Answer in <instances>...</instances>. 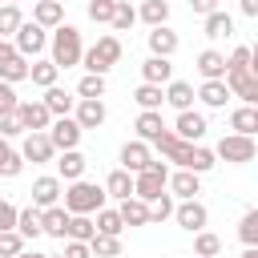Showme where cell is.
Segmentation results:
<instances>
[{
	"label": "cell",
	"instance_id": "6da1fadb",
	"mask_svg": "<svg viewBox=\"0 0 258 258\" xmlns=\"http://www.w3.org/2000/svg\"><path fill=\"white\" fill-rule=\"evenodd\" d=\"M48 60L56 64V69H73V64H81V52H85V44H81V32L73 28V24H56L52 28V36H48Z\"/></svg>",
	"mask_w": 258,
	"mask_h": 258
},
{
	"label": "cell",
	"instance_id": "7a4b0ae2",
	"mask_svg": "<svg viewBox=\"0 0 258 258\" xmlns=\"http://www.w3.org/2000/svg\"><path fill=\"white\" fill-rule=\"evenodd\" d=\"M60 206L69 214H97L105 206V189L93 185V181H85V177H77V181H69L60 189Z\"/></svg>",
	"mask_w": 258,
	"mask_h": 258
},
{
	"label": "cell",
	"instance_id": "3957f363",
	"mask_svg": "<svg viewBox=\"0 0 258 258\" xmlns=\"http://www.w3.org/2000/svg\"><path fill=\"white\" fill-rule=\"evenodd\" d=\"M117 60H121V40H117L113 32L97 36V44L81 52V64H85V73H93V77H105V73H109Z\"/></svg>",
	"mask_w": 258,
	"mask_h": 258
},
{
	"label": "cell",
	"instance_id": "277c9868",
	"mask_svg": "<svg viewBox=\"0 0 258 258\" xmlns=\"http://www.w3.org/2000/svg\"><path fill=\"white\" fill-rule=\"evenodd\" d=\"M165 181H169V165L153 157V161H149V169L133 173V198H141V202L149 206V202H157V198L165 194Z\"/></svg>",
	"mask_w": 258,
	"mask_h": 258
},
{
	"label": "cell",
	"instance_id": "5b68a950",
	"mask_svg": "<svg viewBox=\"0 0 258 258\" xmlns=\"http://www.w3.org/2000/svg\"><path fill=\"white\" fill-rule=\"evenodd\" d=\"M12 48H16L24 60H36V56L48 48V32H44L40 24H32V20H24V24L12 32Z\"/></svg>",
	"mask_w": 258,
	"mask_h": 258
},
{
	"label": "cell",
	"instance_id": "8992f818",
	"mask_svg": "<svg viewBox=\"0 0 258 258\" xmlns=\"http://www.w3.org/2000/svg\"><path fill=\"white\" fill-rule=\"evenodd\" d=\"M254 153H258L254 137H238V133H226L218 141V149H214V157H222L230 165H246V161H254Z\"/></svg>",
	"mask_w": 258,
	"mask_h": 258
},
{
	"label": "cell",
	"instance_id": "52a82bcc",
	"mask_svg": "<svg viewBox=\"0 0 258 258\" xmlns=\"http://www.w3.org/2000/svg\"><path fill=\"white\" fill-rule=\"evenodd\" d=\"M44 137L52 141V149H56V153H64V149H77V145H81L85 129H81L73 117H52V125L44 129Z\"/></svg>",
	"mask_w": 258,
	"mask_h": 258
},
{
	"label": "cell",
	"instance_id": "ba28073f",
	"mask_svg": "<svg viewBox=\"0 0 258 258\" xmlns=\"http://www.w3.org/2000/svg\"><path fill=\"white\" fill-rule=\"evenodd\" d=\"M12 117L20 121V129H24V133H44V129L52 125V113H48L40 101H20Z\"/></svg>",
	"mask_w": 258,
	"mask_h": 258
},
{
	"label": "cell",
	"instance_id": "9c48e42d",
	"mask_svg": "<svg viewBox=\"0 0 258 258\" xmlns=\"http://www.w3.org/2000/svg\"><path fill=\"white\" fill-rule=\"evenodd\" d=\"M0 81H8V85L28 81V60L12 48V40H0Z\"/></svg>",
	"mask_w": 258,
	"mask_h": 258
},
{
	"label": "cell",
	"instance_id": "30bf717a",
	"mask_svg": "<svg viewBox=\"0 0 258 258\" xmlns=\"http://www.w3.org/2000/svg\"><path fill=\"white\" fill-rule=\"evenodd\" d=\"M222 81H226L230 97H238L242 105H258V77H254L250 69H242V73H226Z\"/></svg>",
	"mask_w": 258,
	"mask_h": 258
},
{
	"label": "cell",
	"instance_id": "8fae6325",
	"mask_svg": "<svg viewBox=\"0 0 258 258\" xmlns=\"http://www.w3.org/2000/svg\"><path fill=\"white\" fill-rule=\"evenodd\" d=\"M206 129H210L206 113H198V109H185V113H177V125H173V133H177L181 141H189V145H202Z\"/></svg>",
	"mask_w": 258,
	"mask_h": 258
},
{
	"label": "cell",
	"instance_id": "7c38bea8",
	"mask_svg": "<svg viewBox=\"0 0 258 258\" xmlns=\"http://www.w3.org/2000/svg\"><path fill=\"white\" fill-rule=\"evenodd\" d=\"M173 218H177V226H181V230L198 234V230H206V222H210V210H206L198 198H189V202L173 206Z\"/></svg>",
	"mask_w": 258,
	"mask_h": 258
},
{
	"label": "cell",
	"instance_id": "4fadbf2b",
	"mask_svg": "<svg viewBox=\"0 0 258 258\" xmlns=\"http://www.w3.org/2000/svg\"><path fill=\"white\" fill-rule=\"evenodd\" d=\"M60 189H64V181H60V177H52V173L36 177V181H32V206H36V210L60 206Z\"/></svg>",
	"mask_w": 258,
	"mask_h": 258
},
{
	"label": "cell",
	"instance_id": "5bb4252c",
	"mask_svg": "<svg viewBox=\"0 0 258 258\" xmlns=\"http://www.w3.org/2000/svg\"><path fill=\"white\" fill-rule=\"evenodd\" d=\"M20 157H24V161H32V165H44V161H52V157H56V149H52V141H48L44 133H24Z\"/></svg>",
	"mask_w": 258,
	"mask_h": 258
},
{
	"label": "cell",
	"instance_id": "9a60e30c",
	"mask_svg": "<svg viewBox=\"0 0 258 258\" xmlns=\"http://www.w3.org/2000/svg\"><path fill=\"white\" fill-rule=\"evenodd\" d=\"M149 161H153V153H149V145L145 141H125L121 145V169L125 173H141V169H149Z\"/></svg>",
	"mask_w": 258,
	"mask_h": 258
},
{
	"label": "cell",
	"instance_id": "2e32d148",
	"mask_svg": "<svg viewBox=\"0 0 258 258\" xmlns=\"http://www.w3.org/2000/svg\"><path fill=\"white\" fill-rule=\"evenodd\" d=\"M105 117H109L105 101H77V105H73V121H77L81 129H101Z\"/></svg>",
	"mask_w": 258,
	"mask_h": 258
},
{
	"label": "cell",
	"instance_id": "e0dca14e",
	"mask_svg": "<svg viewBox=\"0 0 258 258\" xmlns=\"http://www.w3.org/2000/svg\"><path fill=\"white\" fill-rule=\"evenodd\" d=\"M194 69L202 73V81H222V77H226V52H218V48H202L198 60H194Z\"/></svg>",
	"mask_w": 258,
	"mask_h": 258
},
{
	"label": "cell",
	"instance_id": "ac0fdd59",
	"mask_svg": "<svg viewBox=\"0 0 258 258\" xmlns=\"http://www.w3.org/2000/svg\"><path fill=\"white\" fill-rule=\"evenodd\" d=\"M32 24H40L44 32L56 28V24H64V4L60 0H36L32 4Z\"/></svg>",
	"mask_w": 258,
	"mask_h": 258
},
{
	"label": "cell",
	"instance_id": "d6986e66",
	"mask_svg": "<svg viewBox=\"0 0 258 258\" xmlns=\"http://www.w3.org/2000/svg\"><path fill=\"white\" fill-rule=\"evenodd\" d=\"M177 44H181V40H177V32H173L169 24L149 28V56H165V60H169V56L177 52Z\"/></svg>",
	"mask_w": 258,
	"mask_h": 258
},
{
	"label": "cell",
	"instance_id": "ffe728a7",
	"mask_svg": "<svg viewBox=\"0 0 258 258\" xmlns=\"http://www.w3.org/2000/svg\"><path fill=\"white\" fill-rule=\"evenodd\" d=\"M40 105L52 113V117H73V105H77V97L69 93V89H60V85H52V89H44V97H40Z\"/></svg>",
	"mask_w": 258,
	"mask_h": 258
},
{
	"label": "cell",
	"instance_id": "44dd1931",
	"mask_svg": "<svg viewBox=\"0 0 258 258\" xmlns=\"http://www.w3.org/2000/svg\"><path fill=\"white\" fill-rule=\"evenodd\" d=\"M214 165H218V157H214V149H206V145H189L177 169H189V173H198V177H202V173H210Z\"/></svg>",
	"mask_w": 258,
	"mask_h": 258
},
{
	"label": "cell",
	"instance_id": "7402d4cb",
	"mask_svg": "<svg viewBox=\"0 0 258 258\" xmlns=\"http://www.w3.org/2000/svg\"><path fill=\"white\" fill-rule=\"evenodd\" d=\"M141 81L145 85H169L173 81V64L165 60V56H145V64H141Z\"/></svg>",
	"mask_w": 258,
	"mask_h": 258
},
{
	"label": "cell",
	"instance_id": "603a6c76",
	"mask_svg": "<svg viewBox=\"0 0 258 258\" xmlns=\"http://www.w3.org/2000/svg\"><path fill=\"white\" fill-rule=\"evenodd\" d=\"M85 165H89V157L81 149H64L60 161H56V177L60 181H77V177H85Z\"/></svg>",
	"mask_w": 258,
	"mask_h": 258
},
{
	"label": "cell",
	"instance_id": "cb8c5ba5",
	"mask_svg": "<svg viewBox=\"0 0 258 258\" xmlns=\"http://www.w3.org/2000/svg\"><path fill=\"white\" fill-rule=\"evenodd\" d=\"M165 189H173L181 202H189V198H198V194H202V177H198V173H189V169H177V173H169Z\"/></svg>",
	"mask_w": 258,
	"mask_h": 258
},
{
	"label": "cell",
	"instance_id": "d4e9b609",
	"mask_svg": "<svg viewBox=\"0 0 258 258\" xmlns=\"http://www.w3.org/2000/svg\"><path fill=\"white\" fill-rule=\"evenodd\" d=\"M64 230H69V210H64V206H48V210H40V234L64 242Z\"/></svg>",
	"mask_w": 258,
	"mask_h": 258
},
{
	"label": "cell",
	"instance_id": "484cf974",
	"mask_svg": "<svg viewBox=\"0 0 258 258\" xmlns=\"http://www.w3.org/2000/svg\"><path fill=\"white\" fill-rule=\"evenodd\" d=\"M161 93H165V105H173L177 113L194 109V85H189V81H169Z\"/></svg>",
	"mask_w": 258,
	"mask_h": 258
},
{
	"label": "cell",
	"instance_id": "4316f807",
	"mask_svg": "<svg viewBox=\"0 0 258 258\" xmlns=\"http://www.w3.org/2000/svg\"><path fill=\"white\" fill-rule=\"evenodd\" d=\"M206 109H226V101H230V89H226V81H202V89L194 93Z\"/></svg>",
	"mask_w": 258,
	"mask_h": 258
},
{
	"label": "cell",
	"instance_id": "83f0119b",
	"mask_svg": "<svg viewBox=\"0 0 258 258\" xmlns=\"http://www.w3.org/2000/svg\"><path fill=\"white\" fill-rule=\"evenodd\" d=\"M230 129H234L238 137H254V133H258V109H254V105H238V109L230 113Z\"/></svg>",
	"mask_w": 258,
	"mask_h": 258
},
{
	"label": "cell",
	"instance_id": "f1b7e54d",
	"mask_svg": "<svg viewBox=\"0 0 258 258\" xmlns=\"http://www.w3.org/2000/svg\"><path fill=\"white\" fill-rule=\"evenodd\" d=\"M133 129H137V141H145V145H153L161 133H165V121H161V113H137V121H133Z\"/></svg>",
	"mask_w": 258,
	"mask_h": 258
},
{
	"label": "cell",
	"instance_id": "f546056e",
	"mask_svg": "<svg viewBox=\"0 0 258 258\" xmlns=\"http://www.w3.org/2000/svg\"><path fill=\"white\" fill-rule=\"evenodd\" d=\"M153 145H157V153H161L165 161H173V165H181V157H185V149H189V141H181L173 129H165V133H161Z\"/></svg>",
	"mask_w": 258,
	"mask_h": 258
},
{
	"label": "cell",
	"instance_id": "4dcf8cb0",
	"mask_svg": "<svg viewBox=\"0 0 258 258\" xmlns=\"http://www.w3.org/2000/svg\"><path fill=\"white\" fill-rule=\"evenodd\" d=\"M133 101L141 105V113H161V105H165V93H161V85H137L133 89Z\"/></svg>",
	"mask_w": 258,
	"mask_h": 258
},
{
	"label": "cell",
	"instance_id": "1f68e13d",
	"mask_svg": "<svg viewBox=\"0 0 258 258\" xmlns=\"http://www.w3.org/2000/svg\"><path fill=\"white\" fill-rule=\"evenodd\" d=\"M105 198H117V202H125V198H133V173H125V169H113L109 177H105Z\"/></svg>",
	"mask_w": 258,
	"mask_h": 258
},
{
	"label": "cell",
	"instance_id": "d6a6232c",
	"mask_svg": "<svg viewBox=\"0 0 258 258\" xmlns=\"http://www.w3.org/2000/svg\"><path fill=\"white\" fill-rule=\"evenodd\" d=\"M117 214H121V226H149V206L141 198H125Z\"/></svg>",
	"mask_w": 258,
	"mask_h": 258
},
{
	"label": "cell",
	"instance_id": "836d02e7",
	"mask_svg": "<svg viewBox=\"0 0 258 258\" xmlns=\"http://www.w3.org/2000/svg\"><path fill=\"white\" fill-rule=\"evenodd\" d=\"M202 32H206L210 40H222V36H234V16L218 8V12H210V16H206V24H202Z\"/></svg>",
	"mask_w": 258,
	"mask_h": 258
},
{
	"label": "cell",
	"instance_id": "e575fe53",
	"mask_svg": "<svg viewBox=\"0 0 258 258\" xmlns=\"http://www.w3.org/2000/svg\"><path fill=\"white\" fill-rule=\"evenodd\" d=\"M93 234H97V226L89 214H69V230H64L69 242H93Z\"/></svg>",
	"mask_w": 258,
	"mask_h": 258
},
{
	"label": "cell",
	"instance_id": "d590c367",
	"mask_svg": "<svg viewBox=\"0 0 258 258\" xmlns=\"http://www.w3.org/2000/svg\"><path fill=\"white\" fill-rule=\"evenodd\" d=\"M56 77H60V69H56L52 60H32V64H28V81L40 85V89H52Z\"/></svg>",
	"mask_w": 258,
	"mask_h": 258
},
{
	"label": "cell",
	"instance_id": "8d00e7d4",
	"mask_svg": "<svg viewBox=\"0 0 258 258\" xmlns=\"http://www.w3.org/2000/svg\"><path fill=\"white\" fill-rule=\"evenodd\" d=\"M137 16H141L149 28H161V24H169V0H145Z\"/></svg>",
	"mask_w": 258,
	"mask_h": 258
},
{
	"label": "cell",
	"instance_id": "74e56055",
	"mask_svg": "<svg viewBox=\"0 0 258 258\" xmlns=\"http://www.w3.org/2000/svg\"><path fill=\"white\" fill-rule=\"evenodd\" d=\"M113 32H129L133 24H137V8L129 4V0H113Z\"/></svg>",
	"mask_w": 258,
	"mask_h": 258
},
{
	"label": "cell",
	"instance_id": "f35d334b",
	"mask_svg": "<svg viewBox=\"0 0 258 258\" xmlns=\"http://www.w3.org/2000/svg\"><path fill=\"white\" fill-rule=\"evenodd\" d=\"M16 234H20V238H40V210H36V206L16 210Z\"/></svg>",
	"mask_w": 258,
	"mask_h": 258
},
{
	"label": "cell",
	"instance_id": "ab89813d",
	"mask_svg": "<svg viewBox=\"0 0 258 258\" xmlns=\"http://www.w3.org/2000/svg\"><path fill=\"white\" fill-rule=\"evenodd\" d=\"M24 169V157H20V149H12L4 137H0V177H16Z\"/></svg>",
	"mask_w": 258,
	"mask_h": 258
},
{
	"label": "cell",
	"instance_id": "60d3db41",
	"mask_svg": "<svg viewBox=\"0 0 258 258\" xmlns=\"http://www.w3.org/2000/svg\"><path fill=\"white\" fill-rule=\"evenodd\" d=\"M101 97H105V77L85 73V77L77 81V101H101Z\"/></svg>",
	"mask_w": 258,
	"mask_h": 258
},
{
	"label": "cell",
	"instance_id": "b9f144b4",
	"mask_svg": "<svg viewBox=\"0 0 258 258\" xmlns=\"http://www.w3.org/2000/svg\"><path fill=\"white\" fill-rule=\"evenodd\" d=\"M89 254H93V258H117V254H121V238H113V234H93Z\"/></svg>",
	"mask_w": 258,
	"mask_h": 258
},
{
	"label": "cell",
	"instance_id": "7bdbcfd3",
	"mask_svg": "<svg viewBox=\"0 0 258 258\" xmlns=\"http://www.w3.org/2000/svg\"><path fill=\"white\" fill-rule=\"evenodd\" d=\"M194 254H198V258H218V254H222V238L210 234V230H198V234H194Z\"/></svg>",
	"mask_w": 258,
	"mask_h": 258
},
{
	"label": "cell",
	"instance_id": "ee69618b",
	"mask_svg": "<svg viewBox=\"0 0 258 258\" xmlns=\"http://www.w3.org/2000/svg\"><path fill=\"white\" fill-rule=\"evenodd\" d=\"M24 24L20 4H0V40H12V32Z\"/></svg>",
	"mask_w": 258,
	"mask_h": 258
},
{
	"label": "cell",
	"instance_id": "f6af8a7d",
	"mask_svg": "<svg viewBox=\"0 0 258 258\" xmlns=\"http://www.w3.org/2000/svg\"><path fill=\"white\" fill-rule=\"evenodd\" d=\"M93 226H97V234H113V238H121V230H125V226H121V214L109 210V206L97 210V222H93Z\"/></svg>",
	"mask_w": 258,
	"mask_h": 258
},
{
	"label": "cell",
	"instance_id": "bcb514c9",
	"mask_svg": "<svg viewBox=\"0 0 258 258\" xmlns=\"http://www.w3.org/2000/svg\"><path fill=\"white\" fill-rule=\"evenodd\" d=\"M242 69H250V73H254V52H250L246 44H238V48L226 56V73H242ZM254 77H258V73H254Z\"/></svg>",
	"mask_w": 258,
	"mask_h": 258
},
{
	"label": "cell",
	"instance_id": "7dc6e473",
	"mask_svg": "<svg viewBox=\"0 0 258 258\" xmlns=\"http://www.w3.org/2000/svg\"><path fill=\"white\" fill-rule=\"evenodd\" d=\"M238 238L246 246H258V210H246L242 222H238Z\"/></svg>",
	"mask_w": 258,
	"mask_h": 258
},
{
	"label": "cell",
	"instance_id": "c3c4849f",
	"mask_svg": "<svg viewBox=\"0 0 258 258\" xmlns=\"http://www.w3.org/2000/svg\"><path fill=\"white\" fill-rule=\"evenodd\" d=\"M24 250V238L16 230H0V258H16Z\"/></svg>",
	"mask_w": 258,
	"mask_h": 258
},
{
	"label": "cell",
	"instance_id": "681fc988",
	"mask_svg": "<svg viewBox=\"0 0 258 258\" xmlns=\"http://www.w3.org/2000/svg\"><path fill=\"white\" fill-rule=\"evenodd\" d=\"M173 218V194H161L157 202H149V222H165Z\"/></svg>",
	"mask_w": 258,
	"mask_h": 258
},
{
	"label": "cell",
	"instance_id": "f907efd6",
	"mask_svg": "<svg viewBox=\"0 0 258 258\" xmlns=\"http://www.w3.org/2000/svg\"><path fill=\"white\" fill-rule=\"evenodd\" d=\"M85 12H89L93 24H109V20H113V0H89Z\"/></svg>",
	"mask_w": 258,
	"mask_h": 258
},
{
	"label": "cell",
	"instance_id": "816d5d0a",
	"mask_svg": "<svg viewBox=\"0 0 258 258\" xmlns=\"http://www.w3.org/2000/svg\"><path fill=\"white\" fill-rule=\"evenodd\" d=\"M16 105H20V97H16V85L0 81V117H12V113H16Z\"/></svg>",
	"mask_w": 258,
	"mask_h": 258
},
{
	"label": "cell",
	"instance_id": "f5cc1de1",
	"mask_svg": "<svg viewBox=\"0 0 258 258\" xmlns=\"http://www.w3.org/2000/svg\"><path fill=\"white\" fill-rule=\"evenodd\" d=\"M0 230H16V206L0 198Z\"/></svg>",
	"mask_w": 258,
	"mask_h": 258
},
{
	"label": "cell",
	"instance_id": "db71d44e",
	"mask_svg": "<svg viewBox=\"0 0 258 258\" xmlns=\"http://www.w3.org/2000/svg\"><path fill=\"white\" fill-rule=\"evenodd\" d=\"M20 133H24V129H20V121H16V117H0V137H4V141L20 137Z\"/></svg>",
	"mask_w": 258,
	"mask_h": 258
},
{
	"label": "cell",
	"instance_id": "11a10c76",
	"mask_svg": "<svg viewBox=\"0 0 258 258\" xmlns=\"http://www.w3.org/2000/svg\"><path fill=\"white\" fill-rule=\"evenodd\" d=\"M60 258H93V254H89V242H69L64 238V254Z\"/></svg>",
	"mask_w": 258,
	"mask_h": 258
},
{
	"label": "cell",
	"instance_id": "9f6ffc18",
	"mask_svg": "<svg viewBox=\"0 0 258 258\" xmlns=\"http://www.w3.org/2000/svg\"><path fill=\"white\" fill-rule=\"evenodd\" d=\"M189 12H198V16H210V12H218V0H189Z\"/></svg>",
	"mask_w": 258,
	"mask_h": 258
},
{
	"label": "cell",
	"instance_id": "6f0895ef",
	"mask_svg": "<svg viewBox=\"0 0 258 258\" xmlns=\"http://www.w3.org/2000/svg\"><path fill=\"white\" fill-rule=\"evenodd\" d=\"M238 8H242V16H250V20L258 16V0H238Z\"/></svg>",
	"mask_w": 258,
	"mask_h": 258
},
{
	"label": "cell",
	"instance_id": "680465c9",
	"mask_svg": "<svg viewBox=\"0 0 258 258\" xmlns=\"http://www.w3.org/2000/svg\"><path fill=\"white\" fill-rule=\"evenodd\" d=\"M16 258H48V254H36V250H20Z\"/></svg>",
	"mask_w": 258,
	"mask_h": 258
},
{
	"label": "cell",
	"instance_id": "91938a15",
	"mask_svg": "<svg viewBox=\"0 0 258 258\" xmlns=\"http://www.w3.org/2000/svg\"><path fill=\"white\" fill-rule=\"evenodd\" d=\"M242 258H258V246H246V250H242Z\"/></svg>",
	"mask_w": 258,
	"mask_h": 258
},
{
	"label": "cell",
	"instance_id": "94428289",
	"mask_svg": "<svg viewBox=\"0 0 258 258\" xmlns=\"http://www.w3.org/2000/svg\"><path fill=\"white\" fill-rule=\"evenodd\" d=\"M4 4H20V0H4Z\"/></svg>",
	"mask_w": 258,
	"mask_h": 258
},
{
	"label": "cell",
	"instance_id": "6125c7cd",
	"mask_svg": "<svg viewBox=\"0 0 258 258\" xmlns=\"http://www.w3.org/2000/svg\"><path fill=\"white\" fill-rule=\"evenodd\" d=\"M48 258H60V254H48Z\"/></svg>",
	"mask_w": 258,
	"mask_h": 258
}]
</instances>
